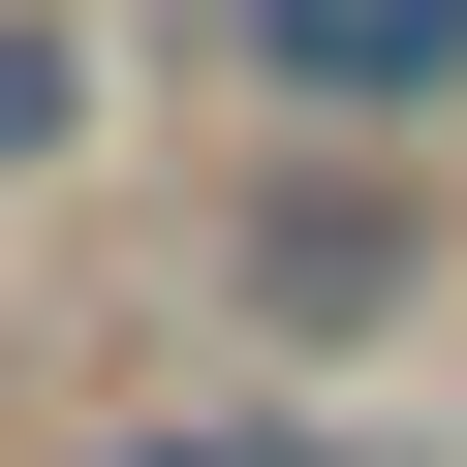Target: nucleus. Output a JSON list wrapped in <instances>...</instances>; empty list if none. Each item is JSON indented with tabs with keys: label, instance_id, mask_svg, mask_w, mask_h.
Instances as JSON below:
<instances>
[{
	"label": "nucleus",
	"instance_id": "f257e3e1",
	"mask_svg": "<svg viewBox=\"0 0 467 467\" xmlns=\"http://www.w3.org/2000/svg\"><path fill=\"white\" fill-rule=\"evenodd\" d=\"M218 63H250L281 125H436L467 94V0H218Z\"/></svg>",
	"mask_w": 467,
	"mask_h": 467
},
{
	"label": "nucleus",
	"instance_id": "f03ea898",
	"mask_svg": "<svg viewBox=\"0 0 467 467\" xmlns=\"http://www.w3.org/2000/svg\"><path fill=\"white\" fill-rule=\"evenodd\" d=\"M218 281H250V343H374V312H405V187H250Z\"/></svg>",
	"mask_w": 467,
	"mask_h": 467
},
{
	"label": "nucleus",
	"instance_id": "7ed1b4c3",
	"mask_svg": "<svg viewBox=\"0 0 467 467\" xmlns=\"http://www.w3.org/2000/svg\"><path fill=\"white\" fill-rule=\"evenodd\" d=\"M63 125H94V32H32V0H0V187H32Z\"/></svg>",
	"mask_w": 467,
	"mask_h": 467
},
{
	"label": "nucleus",
	"instance_id": "20e7f679",
	"mask_svg": "<svg viewBox=\"0 0 467 467\" xmlns=\"http://www.w3.org/2000/svg\"><path fill=\"white\" fill-rule=\"evenodd\" d=\"M94 467H312V436H281V405H218V436H94Z\"/></svg>",
	"mask_w": 467,
	"mask_h": 467
}]
</instances>
